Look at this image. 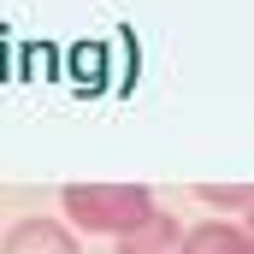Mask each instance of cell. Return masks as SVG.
Returning a JSON list of instances; mask_svg holds the SVG:
<instances>
[{
    "label": "cell",
    "mask_w": 254,
    "mask_h": 254,
    "mask_svg": "<svg viewBox=\"0 0 254 254\" xmlns=\"http://www.w3.org/2000/svg\"><path fill=\"white\" fill-rule=\"evenodd\" d=\"M0 254H83L77 243V231L65 225V219H18L6 237H0Z\"/></svg>",
    "instance_id": "cell-2"
},
{
    "label": "cell",
    "mask_w": 254,
    "mask_h": 254,
    "mask_svg": "<svg viewBox=\"0 0 254 254\" xmlns=\"http://www.w3.org/2000/svg\"><path fill=\"white\" fill-rule=\"evenodd\" d=\"M195 201L225 207V213H249V184H195Z\"/></svg>",
    "instance_id": "cell-5"
},
{
    "label": "cell",
    "mask_w": 254,
    "mask_h": 254,
    "mask_svg": "<svg viewBox=\"0 0 254 254\" xmlns=\"http://www.w3.org/2000/svg\"><path fill=\"white\" fill-rule=\"evenodd\" d=\"M60 207H65V225L71 231L113 237L119 243L125 231H136L154 213V190H142V184H65Z\"/></svg>",
    "instance_id": "cell-1"
},
{
    "label": "cell",
    "mask_w": 254,
    "mask_h": 254,
    "mask_svg": "<svg viewBox=\"0 0 254 254\" xmlns=\"http://www.w3.org/2000/svg\"><path fill=\"white\" fill-rule=\"evenodd\" d=\"M178 254H249V231L243 219H207L178 237Z\"/></svg>",
    "instance_id": "cell-3"
},
{
    "label": "cell",
    "mask_w": 254,
    "mask_h": 254,
    "mask_svg": "<svg viewBox=\"0 0 254 254\" xmlns=\"http://www.w3.org/2000/svg\"><path fill=\"white\" fill-rule=\"evenodd\" d=\"M178 237H184V225H178L166 207H154L136 231L119 237V254H178Z\"/></svg>",
    "instance_id": "cell-4"
}]
</instances>
